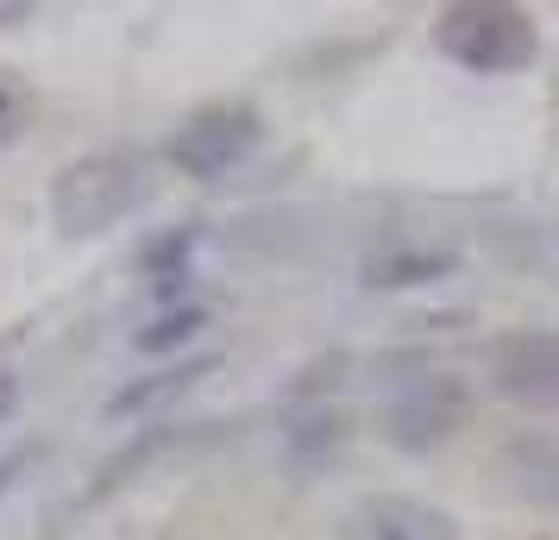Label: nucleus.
<instances>
[{
    "label": "nucleus",
    "mask_w": 559,
    "mask_h": 540,
    "mask_svg": "<svg viewBox=\"0 0 559 540\" xmlns=\"http://www.w3.org/2000/svg\"><path fill=\"white\" fill-rule=\"evenodd\" d=\"M152 189L157 177L139 152H82L51 182V220L63 239H95V232L132 220L152 202Z\"/></svg>",
    "instance_id": "1"
},
{
    "label": "nucleus",
    "mask_w": 559,
    "mask_h": 540,
    "mask_svg": "<svg viewBox=\"0 0 559 540\" xmlns=\"http://www.w3.org/2000/svg\"><path fill=\"white\" fill-rule=\"evenodd\" d=\"M433 51L472 76H522L540 57V26L522 7L459 0V7H440V20H433Z\"/></svg>",
    "instance_id": "2"
},
{
    "label": "nucleus",
    "mask_w": 559,
    "mask_h": 540,
    "mask_svg": "<svg viewBox=\"0 0 559 540\" xmlns=\"http://www.w3.org/2000/svg\"><path fill=\"white\" fill-rule=\"evenodd\" d=\"M258 145H264V113L246 107V101H214V107H195V113L164 139V164H170L177 177L221 182V177H233Z\"/></svg>",
    "instance_id": "3"
},
{
    "label": "nucleus",
    "mask_w": 559,
    "mask_h": 540,
    "mask_svg": "<svg viewBox=\"0 0 559 540\" xmlns=\"http://www.w3.org/2000/svg\"><path fill=\"white\" fill-rule=\"evenodd\" d=\"M465 415H472V396H465V384L453 371H415V377H403L383 396L378 421L396 453H433V446H447L465 428Z\"/></svg>",
    "instance_id": "4"
},
{
    "label": "nucleus",
    "mask_w": 559,
    "mask_h": 540,
    "mask_svg": "<svg viewBox=\"0 0 559 540\" xmlns=\"http://www.w3.org/2000/svg\"><path fill=\"white\" fill-rule=\"evenodd\" d=\"M490 389L509 409L559 415V327H528L490 346Z\"/></svg>",
    "instance_id": "5"
},
{
    "label": "nucleus",
    "mask_w": 559,
    "mask_h": 540,
    "mask_svg": "<svg viewBox=\"0 0 559 540\" xmlns=\"http://www.w3.org/2000/svg\"><path fill=\"white\" fill-rule=\"evenodd\" d=\"M346 540H459V521L421 496H358L346 509Z\"/></svg>",
    "instance_id": "6"
},
{
    "label": "nucleus",
    "mask_w": 559,
    "mask_h": 540,
    "mask_svg": "<svg viewBox=\"0 0 559 540\" xmlns=\"http://www.w3.org/2000/svg\"><path fill=\"white\" fill-rule=\"evenodd\" d=\"M26 127H32V82L20 70H0V157L20 145Z\"/></svg>",
    "instance_id": "7"
},
{
    "label": "nucleus",
    "mask_w": 559,
    "mask_h": 540,
    "mask_svg": "<svg viewBox=\"0 0 559 540\" xmlns=\"http://www.w3.org/2000/svg\"><path fill=\"white\" fill-rule=\"evenodd\" d=\"M440 271H447V257H403V264H378L371 284H428Z\"/></svg>",
    "instance_id": "8"
},
{
    "label": "nucleus",
    "mask_w": 559,
    "mask_h": 540,
    "mask_svg": "<svg viewBox=\"0 0 559 540\" xmlns=\"http://www.w3.org/2000/svg\"><path fill=\"white\" fill-rule=\"evenodd\" d=\"M195 321H202V314H164V321H152V334H139V346H145V352H164V346H177Z\"/></svg>",
    "instance_id": "9"
},
{
    "label": "nucleus",
    "mask_w": 559,
    "mask_h": 540,
    "mask_svg": "<svg viewBox=\"0 0 559 540\" xmlns=\"http://www.w3.org/2000/svg\"><path fill=\"white\" fill-rule=\"evenodd\" d=\"M13 409H20V371H13V364H0V421H7Z\"/></svg>",
    "instance_id": "10"
}]
</instances>
